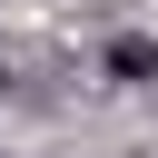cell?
Segmentation results:
<instances>
[{
    "label": "cell",
    "instance_id": "cell-1",
    "mask_svg": "<svg viewBox=\"0 0 158 158\" xmlns=\"http://www.w3.org/2000/svg\"><path fill=\"white\" fill-rule=\"evenodd\" d=\"M109 79H158V40H109Z\"/></svg>",
    "mask_w": 158,
    "mask_h": 158
},
{
    "label": "cell",
    "instance_id": "cell-2",
    "mask_svg": "<svg viewBox=\"0 0 158 158\" xmlns=\"http://www.w3.org/2000/svg\"><path fill=\"white\" fill-rule=\"evenodd\" d=\"M0 89H10V69H0Z\"/></svg>",
    "mask_w": 158,
    "mask_h": 158
}]
</instances>
